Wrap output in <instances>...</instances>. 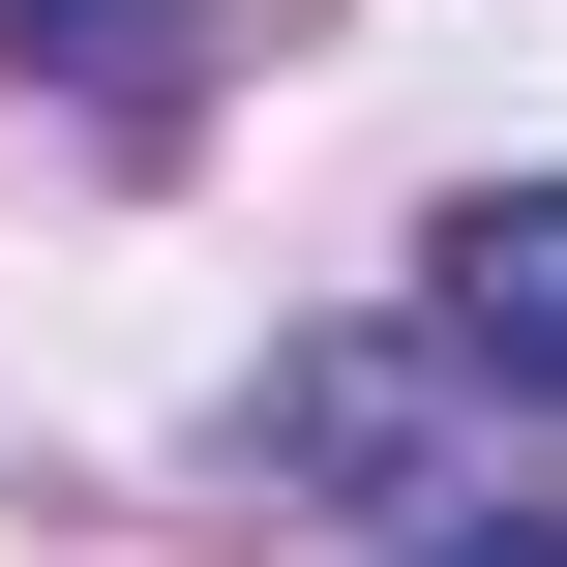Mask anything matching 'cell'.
I'll return each instance as SVG.
<instances>
[{
    "label": "cell",
    "instance_id": "1",
    "mask_svg": "<svg viewBox=\"0 0 567 567\" xmlns=\"http://www.w3.org/2000/svg\"><path fill=\"white\" fill-rule=\"evenodd\" d=\"M449 359L567 449V179H478V209H449Z\"/></svg>",
    "mask_w": 567,
    "mask_h": 567
},
{
    "label": "cell",
    "instance_id": "2",
    "mask_svg": "<svg viewBox=\"0 0 567 567\" xmlns=\"http://www.w3.org/2000/svg\"><path fill=\"white\" fill-rule=\"evenodd\" d=\"M0 60H60V120H120V150L209 120V0H0Z\"/></svg>",
    "mask_w": 567,
    "mask_h": 567
},
{
    "label": "cell",
    "instance_id": "3",
    "mask_svg": "<svg viewBox=\"0 0 567 567\" xmlns=\"http://www.w3.org/2000/svg\"><path fill=\"white\" fill-rule=\"evenodd\" d=\"M419 567H567V508H449V538H419Z\"/></svg>",
    "mask_w": 567,
    "mask_h": 567
}]
</instances>
